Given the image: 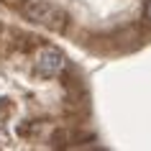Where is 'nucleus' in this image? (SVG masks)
Masks as SVG:
<instances>
[{
	"label": "nucleus",
	"instance_id": "obj_1",
	"mask_svg": "<svg viewBox=\"0 0 151 151\" xmlns=\"http://www.w3.org/2000/svg\"><path fill=\"white\" fill-rule=\"evenodd\" d=\"M26 21H31L36 26H44L49 31H67V23H69V16L64 13L62 8H56L51 3H41V0H31V3H26L23 8H21Z\"/></svg>",
	"mask_w": 151,
	"mask_h": 151
},
{
	"label": "nucleus",
	"instance_id": "obj_2",
	"mask_svg": "<svg viewBox=\"0 0 151 151\" xmlns=\"http://www.w3.org/2000/svg\"><path fill=\"white\" fill-rule=\"evenodd\" d=\"M33 69L39 77L44 80H51V77H59L64 69H67V59L59 49L54 46H41L36 51V62H33Z\"/></svg>",
	"mask_w": 151,
	"mask_h": 151
},
{
	"label": "nucleus",
	"instance_id": "obj_3",
	"mask_svg": "<svg viewBox=\"0 0 151 151\" xmlns=\"http://www.w3.org/2000/svg\"><path fill=\"white\" fill-rule=\"evenodd\" d=\"M149 41V33L143 31L141 26H123V28H118V31L113 33V44L120 49V51H131V49H138L141 44H146Z\"/></svg>",
	"mask_w": 151,
	"mask_h": 151
},
{
	"label": "nucleus",
	"instance_id": "obj_4",
	"mask_svg": "<svg viewBox=\"0 0 151 151\" xmlns=\"http://www.w3.org/2000/svg\"><path fill=\"white\" fill-rule=\"evenodd\" d=\"M10 113H13V105H10V100H0V131H3V126H5V120H8Z\"/></svg>",
	"mask_w": 151,
	"mask_h": 151
},
{
	"label": "nucleus",
	"instance_id": "obj_5",
	"mask_svg": "<svg viewBox=\"0 0 151 151\" xmlns=\"http://www.w3.org/2000/svg\"><path fill=\"white\" fill-rule=\"evenodd\" d=\"M143 13H146V23L151 26V0H146V5H143Z\"/></svg>",
	"mask_w": 151,
	"mask_h": 151
}]
</instances>
